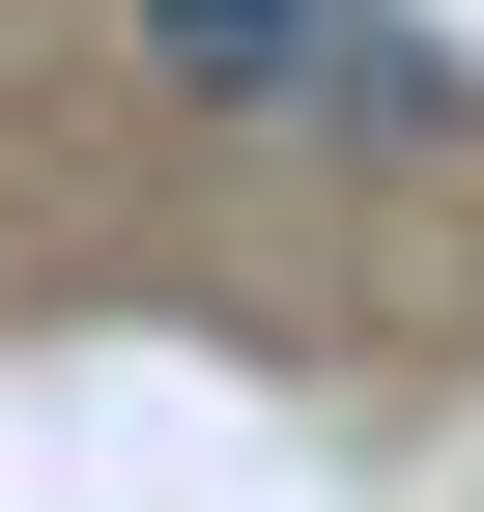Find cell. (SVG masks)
I'll return each instance as SVG.
<instances>
[{
  "label": "cell",
  "instance_id": "obj_1",
  "mask_svg": "<svg viewBox=\"0 0 484 512\" xmlns=\"http://www.w3.org/2000/svg\"><path fill=\"white\" fill-rule=\"evenodd\" d=\"M143 114H200V143H285V114H456V57L314 29V0H143Z\"/></svg>",
  "mask_w": 484,
  "mask_h": 512
}]
</instances>
